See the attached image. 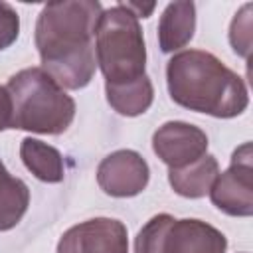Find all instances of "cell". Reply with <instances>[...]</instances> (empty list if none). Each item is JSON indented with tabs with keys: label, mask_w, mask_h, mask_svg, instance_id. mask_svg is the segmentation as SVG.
<instances>
[{
	"label": "cell",
	"mask_w": 253,
	"mask_h": 253,
	"mask_svg": "<svg viewBox=\"0 0 253 253\" xmlns=\"http://www.w3.org/2000/svg\"><path fill=\"white\" fill-rule=\"evenodd\" d=\"M103 6L97 0H59L42 8L36 47L42 69L63 89H83L97 71L95 30Z\"/></svg>",
	"instance_id": "obj_1"
},
{
	"label": "cell",
	"mask_w": 253,
	"mask_h": 253,
	"mask_svg": "<svg viewBox=\"0 0 253 253\" xmlns=\"http://www.w3.org/2000/svg\"><path fill=\"white\" fill-rule=\"evenodd\" d=\"M166 85L176 105L215 119H233L249 105L245 81L204 49L172 55L166 65Z\"/></svg>",
	"instance_id": "obj_2"
},
{
	"label": "cell",
	"mask_w": 253,
	"mask_h": 253,
	"mask_svg": "<svg viewBox=\"0 0 253 253\" xmlns=\"http://www.w3.org/2000/svg\"><path fill=\"white\" fill-rule=\"evenodd\" d=\"M12 97V128L61 134L75 119V101L42 67H26L6 85Z\"/></svg>",
	"instance_id": "obj_3"
},
{
	"label": "cell",
	"mask_w": 253,
	"mask_h": 253,
	"mask_svg": "<svg viewBox=\"0 0 253 253\" xmlns=\"http://www.w3.org/2000/svg\"><path fill=\"white\" fill-rule=\"evenodd\" d=\"M95 59L105 85H125L146 75V45L138 18L119 2L103 10L95 30Z\"/></svg>",
	"instance_id": "obj_4"
},
{
	"label": "cell",
	"mask_w": 253,
	"mask_h": 253,
	"mask_svg": "<svg viewBox=\"0 0 253 253\" xmlns=\"http://www.w3.org/2000/svg\"><path fill=\"white\" fill-rule=\"evenodd\" d=\"M227 239L202 219H176L170 213L150 217L134 239V253H225Z\"/></svg>",
	"instance_id": "obj_5"
},
{
	"label": "cell",
	"mask_w": 253,
	"mask_h": 253,
	"mask_svg": "<svg viewBox=\"0 0 253 253\" xmlns=\"http://www.w3.org/2000/svg\"><path fill=\"white\" fill-rule=\"evenodd\" d=\"M211 204L233 217H249L253 213V152L251 142H243L233 150L231 164L217 174L210 188Z\"/></svg>",
	"instance_id": "obj_6"
},
{
	"label": "cell",
	"mask_w": 253,
	"mask_h": 253,
	"mask_svg": "<svg viewBox=\"0 0 253 253\" xmlns=\"http://www.w3.org/2000/svg\"><path fill=\"white\" fill-rule=\"evenodd\" d=\"M57 253H128L126 227L113 217L81 221L61 235Z\"/></svg>",
	"instance_id": "obj_7"
},
{
	"label": "cell",
	"mask_w": 253,
	"mask_h": 253,
	"mask_svg": "<svg viewBox=\"0 0 253 253\" xmlns=\"http://www.w3.org/2000/svg\"><path fill=\"white\" fill-rule=\"evenodd\" d=\"M148 162L136 150H115L97 166V184L107 196L113 198L138 196L148 186Z\"/></svg>",
	"instance_id": "obj_8"
},
{
	"label": "cell",
	"mask_w": 253,
	"mask_h": 253,
	"mask_svg": "<svg viewBox=\"0 0 253 253\" xmlns=\"http://www.w3.org/2000/svg\"><path fill=\"white\" fill-rule=\"evenodd\" d=\"M208 134L184 121H168L152 134V150L170 170L200 160L208 152Z\"/></svg>",
	"instance_id": "obj_9"
},
{
	"label": "cell",
	"mask_w": 253,
	"mask_h": 253,
	"mask_svg": "<svg viewBox=\"0 0 253 253\" xmlns=\"http://www.w3.org/2000/svg\"><path fill=\"white\" fill-rule=\"evenodd\" d=\"M196 32V4L190 0L170 2L158 22V45L162 53H172L188 45Z\"/></svg>",
	"instance_id": "obj_10"
},
{
	"label": "cell",
	"mask_w": 253,
	"mask_h": 253,
	"mask_svg": "<svg viewBox=\"0 0 253 253\" xmlns=\"http://www.w3.org/2000/svg\"><path fill=\"white\" fill-rule=\"evenodd\" d=\"M217 174H219V164H217L215 156L204 154L200 160H196L184 168L170 170L168 182L178 196L198 200V198H204L206 194H210V188H211L213 180L217 178Z\"/></svg>",
	"instance_id": "obj_11"
},
{
	"label": "cell",
	"mask_w": 253,
	"mask_h": 253,
	"mask_svg": "<svg viewBox=\"0 0 253 253\" xmlns=\"http://www.w3.org/2000/svg\"><path fill=\"white\" fill-rule=\"evenodd\" d=\"M20 158L24 166L42 182L57 184L65 176L61 152L43 140H38L32 136L24 138L20 144Z\"/></svg>",
	"instance_id": "obj_12"
},
{
	"label": "cell",
	"mask_w": 253,
	"mask_h": 253,
	"mask_svg": "<svg viewBox=\"0 0 253 253\" xmlns=\"http://www.w3.org/2000/svg\"><path fill=\"white\" fill-rule=\"evenodd\" d=\"M107 103L123 117H138L146 113L154 101V87L148 75L125 83V85H105Z\"/></svg>",
	"instance_id": "obj_13"
},
{
	"label": "cell",
	"mask_w": 253,
	"mask_h": 253,
	"mask_svg": "<svg viewBox=\"0 0 253 253\" xmlns=\"http://www.w3.org/2000/svg\"><path fill=\"white\" fill-rule=\"evenodd\" d=\"M30 206V190L24 180L12 176L0 160V231L20 223Z\"/></svg>",
	"instance_id": "obj_14"
},
{
	"label": "cell",
	"mask_w": 253,
	"mask_h": 253,
	"mask_svg": "<svg viewBox=\"0 0 253 253\" xmlns=\"http://www.w3.org/2000/svg\"><path fill=\"white\" fill-rule=\"evenodd\" d=\"M251 30H253V4H243L229 26V43L239 57L249 59L251 55Z\"/></svg>",
	"instance_id": "obj_15"
},
{
	"label": "cell",
	"mask_w": 253,
	"mask_h": 253,
	"mask_svg": "<svg viewBox=\"0 0 253 253\" xmlns=\"http://www.w3.org/2000/svg\"><path fill=\"white\" fill-rule=\"evenodd\" d=\"M20 36V16L8 4L0 2V51L10 47Z\"/></svg>",
	"instance_id": "obj_16"
},
{
	"label": "cell",
	"mask_w": 253,
	"mask_h": 253,
	"mask_svg": "<svg viewBox=\"0 0 253 253\" xmlns=\"http://www.w3.org/2000/svg\"><path fill=\"white\" fill-rule=\"evenodd\" d=\"M12 128V97L4 85H0V130Z\"/></svg>",
	"instance_id": "obj_17"
},
{
	"label": "cell",
	"mask_w": 253,
	"mask_h": 253,
	"mask_svg": "<svg viewBox=\"0 0 253 253\" xmlns=\"http://www.w3.org/2000/svg\"><path fill=\"white\" fill-rule=\"evenodd\" d=\"M125 4V8L126 10H130L136 18H148L150 14H152V10H154V2H148V4H140V2H123Z\"/></svg>",
	"instance_id": "obj_18"
}]
</instances>
